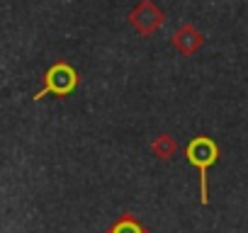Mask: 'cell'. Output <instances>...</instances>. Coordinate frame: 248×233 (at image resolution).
<instances>
[{
    "instance_id": "7a4b0ae2",
    "label": "cell",
    "mask_w": 248,
    "mask_h": 233,
    "mask_svg": "<svg viewBox=\"0 0 248 233\" xmlns=\"http://www.w3.org/2000/svg\"><path fill=\"white\" fill-rule=\"evenodd\" d=\"M42 80H44V85H42V90L34 92V97H32L34 102L44 100L46 95H59V97L71 95V92L78 87L80 75H78V71H76L71 63H66V61H56L54 66L46 68V73H44Z\"/></svg>"
},
{
    "instance_id": "6da1fadb",
    "label": "cell",
    "mask_w": 248,
    "mask_h": 233,
    "mask_svg": "<svg viewBox=\"0 0 248 233\" xmlns=\"http://www.w3.org/2000/svg\"><path fill=\"white\" fill-rule=\"evenodd\" d=\"M185 158L192 168H197L200 173V202L207 204L209 202V189H207V170L219 160V146L214 139L209 136H195L187 146H185Z\"/></svg>"
},
{
    "instance_id": "277c9868",
    "label": "cell",
    "mask_w": 248,
    "mask_h": 233,
    "mask_svg": "<svg viewBox=\"0 0 248 233\" xmlns=\"http://www.w3.org/2000/svg\"><path fill=\"white\" fill-rule=\"evenodd\" d=\"M170 42H173V49L180 51L183 56H195L204 46V34L195 25H183V27L175 29Z\"/></svg>"
},
{
    "instance_id": "5b68a950",
    "label": "cell",
    "mask_w": 248,
    "mask_h": 233,
    "mask_svg": "<svg viewBox=\"0 0 248 233\" xmlns=\"http://www.w3.org/2000/svg\"><path fill=\"white\" fill-rule=\"evenodd\" d=\"M102 233H151L137 216H132V214H122L109 228H105Z\"/></svg>"
},
{
    "instance_id": "3957f363",
    "label": "cell",
    "mask_w": 248,
    "mask_h": 233,
    "mask_svg": "<svg viewBox=\"0 0 248 233\" xmlns=\"http://www.w3.org/2000/svg\"><path fill=\"white\" fill-rule=\"evenodd\" d=\"M163 22H166V15H163V10L154 3V0H141V3L129 13V25L141 37L156 34L163 27Z\"/></svg>"
},
{
    "instance_id": "8992f818",
    "label": "cell",
    "mask_w": 248,
    "mask_h": 233,
    "mask_svg": "<svg viewBox=\"0 0 248 233\" xmlns=\"http://www.w3.org/2000/svg\"><path fill=\"white\" fill-rule=\"evenodd\" d=\"M151 153H154L158 160H170V158L178 153V141H175V136H170V134H158V136L151 141Z\"/></svg>"
}]
</instances>
